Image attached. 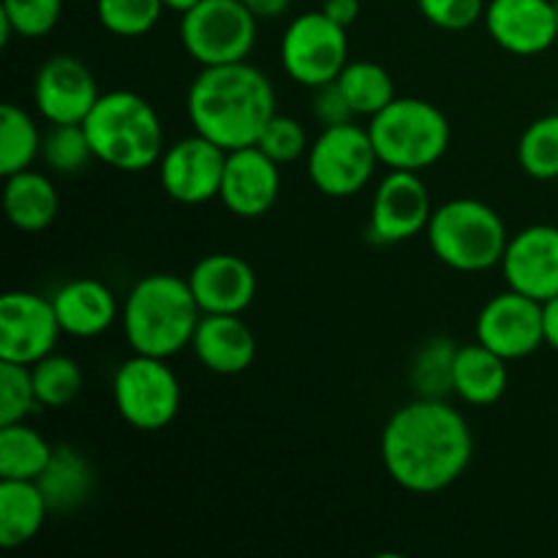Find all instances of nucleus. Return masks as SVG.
<instances>
[{
	"instance_id": "f257e3e1",
	"label": "nucleus",
	"mask_w": 558,
	"mask_h": 558,
	"mask_svg": "<svg viewBox=\"0 0 558 558\" xmlns=\"http://www.w3.org/2000/svg\"><path fill=\"white\" fill-rule=\"evenodd\" d=\"M474 436L466 417L445 398L407 403L381 430V463L409 494H439L472 463Z\"/></svg>"
},
{
	"instance_id": "f03ea898",
	"label": "nucleus",
	"mask_w": 558,
	"mask_h": 558,
	"mask_svg": "<svg viewBox=\"0 0 558 558\" xmlns=\"http://www.w3.org/2000/svg\"><path fill=\"white\" fill-rule=\"evenodd\" d=\"M189 120L196 134L207 136L223 150H240L259 142L262 131L276 114V87L251 63L202 65L185 98Z\"/></svg>"
},
{
	"instance_id": "7ed1b4c3",
	"label": "nucleus",
	"mask_w": 558,
	"mask_h": 558,
	"mask_svg": "<svg viewBox=\"0 0 558 558\" xmlns=\"http://www.w3.org/2000/svg\"><path fill=\"white\" fill-rule=\"evenodd\" d=\"M199 319L202 308L191 292L189 278L172 272H153L136 281L120 308L129 347L136 354L163 360L191 347Z\"/></svg>"
},
{
	"instance_id": "20e7f679",
	"label": "nucleus",
	"mask_w": 558,
	"mask_h": 558,
	"mask_svg": "<svg viewBox=\"0 0 558 558\" xmlns=\"http://www.w3.org/2000/svg\"><path fill=\"white\" fill-rule=\"evenodd\" d=\"M96 161L118 172H145L163 156V125L150 101L131 90L101 93L85 118Z\"/></svg>"
},
{
	"instance_id": "39448f33",
	"label": "nucleus",
	"mask_w": 558,
	"mask_h": 558,
	"mask_svg": "<svg viewBox=\"0 0 558 558\" xmlns=\"http://www.w3.org/2000/svg\"><path fill=\"white\" fill-rule=\"evenodd\" d=\"M425 234L436 259L458 272H483L501 265L510 243L499 213L469 196L436 207Z\"/></svg>"
},
{
	"instance_id": "423d86ee",
	"label": "nucleus",
	"mask_w": 558,
	"mask_h": 558,
	"mask_svg": "<svg viewBox=\"0 0 558 558\" xmlns=\"http://www.w3.org/2000/svg\"><path fill=\"white\" fill-rule=\"evenodd\" d=\"M376 156L390 169L423 172L450 147V123L445 112L423 98H396L368 123Z\"/></svg>"
},
{
	"instance_id": "0eeeda50",
	"label": "nucleus",
	"mask_w": 558,
	"mask_h": 558,
	"mask_svg": "<svg viewBox=\"0 0 558 558\" xmlns=\"http://www.w3.org/2000/svg\"><path fill=\"white\" fill-rule=\"evenodd\" d=\"M379 163L368 129H360L352 120L341 125H325L308 147L311 183L330 199L360 194L371 183Z\"/></svg>"
},
{
	"instance_id": "6e6552de",
	"label": "nucleus",
	"mask_w": 558,
	"mask_h": 558,
	"mask_svg": "<svg viewBox=\"0 0 558 558\" xmlns=\"http://www.w3.org/2000/svg\"><path fill=\"white\" fill-rule=\"evenodd\" d=\"M112 398L131 428L156 434L178 417L180 381L163 357L134 352L114 374Z\"/></svg>"
},
{
	"instance_id": "1a4fd4ad",
	"label": "nucleus",
	"mask_w": 558,
	"mask_h": 558,
	"mask_svg": "<svg viewBox=\"0 0 558 558\" xmlns=\"http://www.w3.org/2000/svg\"><path fill=\"white\" fill-rule=\"evenodd\" d=\"M256 22L243 0H202L180 20V41L199 65L240 63L256 44Z\"/></svg>"
},
{
	"instance_id": "9d476101",
	"label": "nucleus",
	"mask_w": 558,
	"mask_h": 558,
	"mask_svg": "<svg viewBox=\"0 0 558 558\" xmlns=\"http://www.w3.org/2000/svg\"><path fill=\"white\" fill-rule=\"evenodd\" d=\"M281 63L298 85L316 90L327 82H336L349 63L347 27L332 22L322 9L300 14L283 31Z\"/></svg>"
},
{
	"instance_id": "9b49d317",
	"label": "nucleus",
	"mask_w": 558,
	"mask_h": 558,
	"mask_svg": "<svg viewBox=\"0 0 558 558\" xmlns=\"http://www.w3.org/2000/svg\"><path fill=\"white\" fill-rule=\"evenodd\" d=\"M227 156L221 145L196 134L167 147L158 161V178L169 199L180 205H205L221 194Z\"/></svg>"
},
{
	"instance_id": "f8f14e48",
	"label": "nucleus",
	"mask_w": 558,
	"mask_h": 558,
	"mask_svg": "<svg viewBox=\"0 0 558 558\" xmlns=\"http://www.w3.org/2000/svg\"><path fill=\"white\" fill-rule=\"evenodd\" d=\"M60 332L52 300L36 292H5L0 298V360L38 363L54 352Z\"/></svg>"
},
{
	"instance_id": "ddd939ff",
	"label": "nucleus",
	"mask_w": 558,
	"mask_h": 558,
	"mask_svg": "<svg viewBox=\"0 0 558 558\" xmlns=\"http://www.w3.org/2000/svg\"><path fill=\"white\" fill-rule=\"evenodd\" d=\"M474 332L480 343L501 354L507 363L529 357L545 343L543 303L515 289L494 294L480 311Z\"/></svg>"
},
{
	"instance_id": "4468645a",
	"label": "nucleus",
	"mask_w": 558,
	"mask_h": 558,
	"mask_svg": "<svg viewBox=\"0 0 558 558\" xmlns=\"http://www.w3.org/2000/svg\"><path fill=\"white\" fill-rule=\"evenodd\" d=\"M434 207L420 172L390 169L371 202V238L379 243H403L428 229Z\"/></svg>"
},
{
	"instance_id": "2eb2a0df",
	"label": "nucleus",
	"mask_w": 558,
	"mask_h": 558,
	"mask_svg": "<svg viewBox=\"0 0 558 558\" xmlns=\"http://www.w3.org/2000/svg\"><path fill=\"white\" fill-rule=\"evenodd\" d=\"M93 71L74 54H52L44 60L33 80V104L52 123H85L98 101Z\"/></svg>"
},
{
	"instance_id": "dca6fc26",
	"label": "nucleus",
	"mask_w": 558,
	"mask_h": 558,
	"mask_svg": "<svg viewBox=\"0 0 558 558\" xmlns=\"http://www.w3.org/2000/svg\"><path fill=\"white\" fill-rule=\"evenodd\" d=\"M507 287L529 298L545 300L558 294V227L534 223L510 238L501 259Z\"/></svg>"
},
{
	"instance_id": "f3484780",
	"label": "nucleus",
	"mask_w": 558,
	"mask_h": 558,
	"mask_svg": "<svg viewBox=\"0 0 558 558\" xmlns=\"http://www.w3.org/2000/svg\"><path fill=\"white\" fill-rule=\"evenodd\" d=\"M278 194H281V163L272 161L256 145L229 150L218 199L232 216L262 218L276 205Z\"/></svg>"
},
{
	"instance_id": "a211bd4d",
	"label": "nucleus",
	"mask_w": 558,
	"mask_h": 558,
	"mask_svg": "<svg viewBox=\"0 0 558 558\" xmlns=\"http://www.w3.org/2000/svg\"><path fill=\"white\" fill-rule=\"evenodd\" d=\"M488 36L510 54H539L558 38L554 0H490L485 9Z\"/></svg>"
},
{
	"instance_id": "6ab92c4d",
	"label": "nucleus",
	"mask_w": 558,
	"mask_h": 558,
	"mask_svg": "<svg viewBox=\"0 0 558 558\" xmlns=\"http://www.w3.org/2000/svg\"><path fill=\"white\" fill-rule=\"evenodd\" d=\"M189 287L202 314H243L256 298V272L238 254L221 251L191 267Z\"/></svg>"
},
{
	"instance_id": "aec40b11",
	"label": "nucleus",
	"mask_w": 558,
	"mask_h": 558,
	"mask_svg": "<svg viewBox=\"0 0 558 558\" xmlns=\"http://www.w3.org/2000/svg\"><path fill=\"white\" fill-rule=\"evenodd\" d=\"M191 349L207 371L234 376L254 363L256 338L240 314H202Z\"/></svg>"
},
{
	"instance_id": "412c9836",
	"label": "nucleus",
	"mask_w": 558,
	"mask_h": 558,
	"mask_svg": "<svg viewBox=\"0 0 558 558\" xmlns=\"http://www.w3.org/2000/svg\"><path fill=\"white\" fill-rule=\"evenodd\" d=\"M60 327L71 338H96L118 322L120 308L114 292L96 278H76L60 287L52 298Z\"/></svg>"
},
{
	"instance_id": "4be33fe9",
	"label": "nucleus",
	"mask_w": 558,
	"mask_h": 558,
	"mask_svg": "<svg viewBox=\"0 0 558 558\" xmlns=\"http://www.w3.org/2000/svg\"><path fill=\"white\" fill-rule=\"evenodd\" d=\"M507 360L488 349L485 343H466L458 347L452 363V392L472 407H490L507 390Z\"/></svg>"
},
{
	"instance_id": "5701e85b",
	"label": "nucleus",
	"mask_w": 558,
	"mask_h": 558,
	"mask_svg": "<svg viewBox=\"0 0 558 558\" xmlns=\"http://www.w3.org/2000/svg\"><path fill=\"white\" fill-rule=\"evenodd\" d=\"M5 218L20 232H44L60 210V196L52 180L33 169L9 174L3 189Z\"/></svg>"
},
{
	"instance_id": "b1692460",
	"label": "nucleus",
	"mask_w": 558,
	"mask_h": 558,
	"mask_svg": "<svg viewBox=\"0 0 558 558\" xmlns=\"http://www.w3.org/2000/svg\"><path fill=\"white\" fill-rule=\"evenodd\" d=\"M47 499L49 512H74L90 499L96 488V474L90 461L74 447H54L47 469L36 480Z\"/></svg>"
},
{
	"instance_id": "393cba45",
	"label": "nucleus",
	"mask_w": 558,
	"mask_h": 558,
	"mask_svg": "<svg viewBox=\"0 0 558 558\" xmlns=\"http://www.w3.org/2000/svg\"><path fill=\"white\" fill-rule=\"evenodd\" d=\"M49 505L36 480H0V545L14 550L44 529Z\"/></svg>"
},
{
	"instance_id": "a878e982",
	"label": "nucleus",
	"mask_w": 558,
	"mask_h": 558,
	"mask_svg": "<svg viewBox=\"0 0 558 558\" xmlns=\"http://www.w3.org/2000/svg\"><path fill=\"white\" fill-rule=\"evenodd\" d=\"M54 447L27 423L0 425V480H38Z\"/></svg>"
},
{
	"instance_id": "bb28decb",
	"label": "nucleus",
	"mask_w": 558,
	"mask_h": 558,
	"mask_svg": "<svg viewBox=\"0 0 558 558\" xmlns=\"http://www.w3.org/2000/svg\"><path fill=\"white\" fill-rule=\"evenodd\" d=\"M336 82L347 96L352 112L363 114V118H374L398 98L390 71L371 60H349Z\"/></svg>"
},
{
	"instance_id": "cd10ccee",
	"label": "nucleus",
	"mask_w": 558,
	"mask_h": 558,
	"mask_svg": "<svg viewBox=\"0 0 558 558\" xmlns=\"http://www.w3.org/2000/svg\"><path fill=\"white\" fill-rule=\"evenodd\" d=\"M44 136L38 123L16 104L5 101L0 107V174L22 172L31 169L33 161L41 156Z\"/></svg>"
},
{
	"instance_id": "c85d7f7f",
	"label": "nucleus",
	"mask_w": 558,
	"mask_h": 558,
	"mask_svg": "<svg viewBox=\"0 0 558 558\" xmlns=\"http://www.w3.org/2000/svg\"><path fill=\"white\" fill-rule=\"evenodd\" d=\"M33 374V387H36L38 407L47 409H60L69 407L82 390V368L76 365L74 357L69 354H47L38 363L31 365Z\"/></svg>"
},
{
	"instance_id": "c756f323",
	"label": "nucleus",
	"mask_w": 558,
	"mask_h": 558,
	"mask_svg": "<svg viewBox=\"0 0 558 558\" xmlns=\"http://www.w3.org/2000/svg\"><path fill=\"white\" fill-rule=\"evenodd\" d=\"M458 347L445 336L428 338L412 360V387L423 398H445L452 392V363Z\"/></svg>"
},
{
	"instance_id": "7c9ffc66",
	"label": "nucleus",
	"mask_w": 558,
	"mask_h": 558,
	"mask_svg": "<svg viewBox=\"0 0 558 558\" xmlns=\"http://www.w3.org/2000/svg\"><path fill=\"white\" fill-rule=\"evenodd\" d=\"M518 163L534 180L558 178V112L543 114L523 131L518 142Z\"/></svg>"
},
{
	"instance_id": "2f4dec72",
	"label": "nucleus",
	"mask_w": 558,
	"mask_h": 558,
	"mask_svg": "<svg viewBox=\"0 0 558 558\" xmlns=\"http://www.w3.org/2000/svg\"><path fill=\"white\" fill-rule=\"evenodd\" d=\"M41 158L52 172L76 174L96 158L82 123H52L44 134Z\"/></svg>"
},
{
	"instance_id": "473e14b6",
	"label": "nucleus",
	"mask_w": 558,
	"mask_h": 558,
	"mask_svg": "<svg viewBox=\"0 0 558 558\" xmlns=\"http://www.w3.org/2000/svg\"><path fill=\"white\" fill-rule=\"evenodd\" d=\"M163 9V0H96L98 22L118 38H140L150 33Z\"/></svg>"
},
{
	"instance_id": "72a5a7b5",
	"label": "nucleus",
	"mask_w": 558,
	"mask_h": 558,
	"mask_svg": "<svg viewBox=\"0 0 558 558\" xmlns=\"http://www.w3.org/2000/svg\"><path fill=\"white\" fill-rule=\"evenodd\" d=\"M38 407L31 365L0 360V425L25 423Z\"/></svg>"
},
{
	"instance_id": "f704fd0d",
	"label": "nucleus",
	"mask_w": 558,
	"mask_h": 558,
	"mask_svg": "<svg viewBox=\"0 0 558 558\" xmlns=\"http://www.w3.org/2000/svg\"><path fill=\"white\" fill-rule=\"evenodd\" d=\"M0 14L14 25L16 36L41 38L58 25L63 0H3Z\"/></svg>"
},
{
	"instance_id": "c9c22d12",
	"label": "nucleus",
	"mask_w": 558,
	"mask_h": 558,
	"mask_svg": "<svg viewBox=\"0 0 558 558\" xmlns=\"http://www.w3.org/2000/svg\"><path fill=\"white\" fill-rule=\"evenodd\" d=\"M256 147H262L272 161L283 167V163L298 161L311 145H308V134H305L303 123H300L298 118L276 112L270 118V123L265 125V131H262Z\"/></svg>"
},
{
	"instance_id": "e433bc0d",
	"label": "nucleus",
	"mask_w": 558,
	"mask_h": 558,
	"mask_svg": "<svg viewBox=\"0 0 558 558\" xmlns=\"http://www.w3.org/2000/svg\"><path fill=\"white\" fill-rule=\"evenodd\" d=\"M420 14L441 31H466L485 16V0H417Z\"/></svg>"
},
{
	"instance_id": "4c0bfd02",
	"label": "nucleus",
	"mask_w": 558,
	"mask_h": 558,
	"mask_svg": "<svg viewBox=\"0 0 558 558\" xmlns=\"http://www.w3.org/2000/svg\"><path fill=\"white\" fill-rule=\"evenodd\" d=\"M314 114L322 125H341L354 118L352 107H349L347 96H343V90L338 87V82H327V85L316 87Z\"/></svg>"
},
{
	"instance_id": "58836bf2",
	"label": "nucleus",
	"mask_w": 558,
	"mask_h": 558,
	"mask_svg": "<svg viewBox=\"0 0 558 558\" xmlns=\"http://www.w3.org/2000/svg\"><path fill=\"white\" fill-rule=\"evenodd\" d=\"M322 11L341 27H349L360 16V0H325Z\"/></svg>"
},
{
	"instance_id": "ea45409f",
	"label": "nucleus",
	"mask_w": 558,
	"mask_h": 558,
	"mask_svg": "<svg viewBox=\"0 0 558 558\" xmlns=\"http://www.w3.org/2000/svg\"><path fill=\"white\" fill-rule=\"evenodd\" d=\"M292 0H243L245 9L256 16V20H276L289 9Z\"/></svg>"
},
{
	"instance_id": "a19ab883",
	"label": "nucleus",
	"mask_w": 558,
	"mask_h": 558,
	"mask_svg": "<svg viewBox=\"0 0 558 558\" xmlns=\"http://www.w3.org/2000/svg\"><path fill=\"white\" fill-rule=\"evenodd\" d=\"M543 332L545 343L558 352V294L543 303Z\"/></svg>"
},
{
	"instance_id": "79ce46f5",
	"label": "nucleus",
	"mask_w": 558,
	"mask_h": 558,
	"mask_svg": "<svg viewBox=\"0 0 558 558\" xmlns=\"http://www.w3.org/2000/svg\"><path fill=\"white\" fill-rule=\"evenodd\" d=\"M196 3H202V0H163V5H167L169 11H178L180 16H183L185 11H191V9H194Z\"/></svg>"
},
{
	"instance_id": "37998d69",
	"label": "nucleus",
	"mask_w": 558,
	"mask_h": 558,
	"mask_svg": "<svg viewBox=\"0 0 558 558\" xmlns=\"http://www.w3.org/2000/svg\"><path fill=\"white\" fill-rule=\"evenodd\" d=\"M556 14H558V0H556Z\"/></svg>"
}]
</instances>
